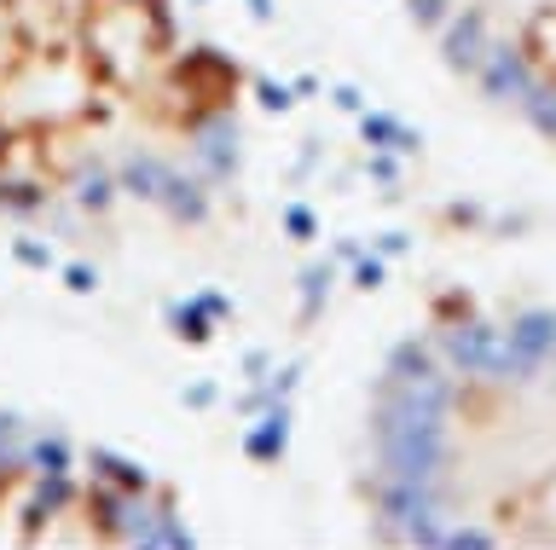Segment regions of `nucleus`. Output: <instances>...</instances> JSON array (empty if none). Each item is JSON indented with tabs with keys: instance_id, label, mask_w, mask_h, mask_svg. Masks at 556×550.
Here are the masks:
<instances>
[{
	"instance_id": "1",
	"label": "nucleus",
	"mask_w": 556,
	"mask_h": 550,
	"mask_svg": "<svg viewBox=\"0 0 556 550\" xmlns=\"http://www.w3.org/2000/svg\"><path fill=\"white\" fill-rule=\"evenodd\" d=\"M359 510L382 550H556V302L441 314L382 354Z\"/></svg>"
},
{
	"instance_id": "2",
	"label": "nucleus",
	"mask_w": 556,
	"mask_h": 550,
	"mask_svg": "<svg viewBox=\"0 0 556 550\" xmlns=\"http://www.w3.org/2000/svg\"><path fill=\"white\" fill-rule=\"evenodd\" d=\"M168 53L163 0H0V151L104 128Z\"/></svg>"
},
{
	"instance_id": "3",
	"label": "nucleus",
	"mask_w": 556,
	"mask_h": 550,
	"mask_svg": "<svg viewBox=\"0 0 556 550\" xmlns=\"http://www.w3.org/2000/svg\"><path fill=\"white\" fill-rule=\"evenodd\" d=\"M0 550H198L168 481L0 406Z\"/></svg>"
},
{
	"instance_id": "4",
	"label": "nucleus",
	"mask_w": 556,
	"mask_h": 550,
	"mask_svg": "<svg viewBox=\"0 0 556 550\" xmlns=\"http://www.w3.org/2000/svg\"><path fill=\"white\" fill-rule=\"evenodd\" d=\"M481 105L556 151V0H400Z\"/></svg>"
}]
</instances>
